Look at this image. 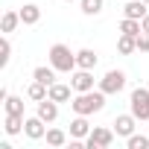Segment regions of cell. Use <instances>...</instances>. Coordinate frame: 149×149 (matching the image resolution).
Masks as SVG:
<instances>
[{"instance_id":"cell-11","label":"cell","mask_w":149,"mask_h":149,"mask_svg":"<svg viewBox=\"0 0 149 149\" xmlns=\"http://www.w3.org/2000/svg\"><path fill=\"white\" fill-rule=\"evenodd\" d=\"M146 0H129V3L123 6V18H137V21H143L149 12H146Z\"/></svg>"},{"instance_id":"cell-18","label":"cell","mask_w":149,"mask_h":149,"mask_svg":"<svg viewBox=\"0 0 149 149\" xmlns=\"http://www.w3.org/2000/svg\"><path fill=\"white\" fill-rule=\"evenodd\" d=\"M117 50H120V56H132V53L137 50V35H123V32H120Z\"/></svg>"},{"instance_id":"cell-16","label":"cell","mask_w":149,"mask_h":149,"mask_svg":"<svg viewBox=\"0 0 149 149\" xmlns=\"http://www.w3.org/2000/svg\"><path fill=\"white\" fill-rule=\"evenodd\" d=\"M70 91H73V85L56 82V85H50V100H56V102H70Z\"/></svg>"},{"instance_id":"cell-20","label":"cell","mask_w":149,"mask_h":149,"mask_svg":"<svg viewBox=\"0 0 149 149\" xmlns=\"http://www.w3.org/2000/svg\"><path fill=\"white\" fill-rule=\"evenodd\" d=\"M120 32H123V35H140L143 26H140L137 18H123V21H120Z\"/></svg>"},{"instance_id":"cell-26","label":"cell","mask_w":149,"mask_h":149,"mask_svg":"<svg viewBox=\"0 0 149 149\" xmlns=\"http://www.w3.org/2000/svg\"><path fill=\"white\" fill-rule=\"evenodd\" d=\"M137 50L140 53H149V32H140L137 35Z\"/></svg>"},{"instance_id":"cell-25","label":"cell","mask_w":149,"mask_h":149,"mask_svg":"<svg viewBox=\"0 0 149 149\" xmlns=\"http://www.w3.org/2000/svg\"><path fill=\"white\" fill-rule=\"evenodd\" d=\"M9 58H12V44H9V38H3V44H0V64H9Z\"/></svg>"},{"instance_id":"cell-19","label":"cell","mask_w":149,"mask_h":149,"mask_svg":"<svg viewBox=\"0 0 149 149\" xmlns=\"http://www.w3.org/2000/svg\"><path fill=\"white\" fill-rule=\"evenodd\" d=\"M18 24H24V21H21V12L9 9V12H3V24H0V29H3V32H15Z\"/></svg>"},{"instance_id":"cell-28","label":"cell","mask_w":149,"mask_h":149,"mask_svg":"<svg viewBox=\"0 0 149 149\" xmlns=\"http://www.w3.org/2000/svg\"><path fill=\"white\" fill-rule=\"evenodd\" d=\"M64 3H73V0H64Z\"/></svg>"},{"instance_id":"cell-2","label":"cell","mask_w":149,"mask_h":149,"mask_svg":"<svg viewBox=\"0 0 149 149\" xmlns=\"http://www.w3.org/2000/svg\"><path fill=\"white\" fill-rule=\"evenodd\" d=\"M47 56H50V64L58 73H73V70H76V53H70L67 44H53Z\"/></svg>"},{"instance_id":"cell-3","label":"cell","mask_w":149,"mask_h":149,"mask_svg":"<svg viewBox=\"0 0 149 149\" xmlns=\"http://www.w3.org/2000/svg\"><path fill=\"white\" fill-rule=\"evenodd\" d=\"M129 111L137 117V120H146L149 123V88H134L132 97H129Z\"/></svg>"},{"instance_id":"cell-5","label":"cell","mask_w":149,"mask_h":149,"mask_svg":"<svg viewBox=\"0 0 149 149\" xmlns=\"http://www.w3.org/2000/svg\"><path fill=\"white\" fill-rule=\"evenodd\" d=\"M123 88H126V73L123 70H108L105 76L100 79V91H105L108 97L111 94H120Z\"/></svg>"},{"instance_id":"cell-29","label":"cell","mask_w":149,"mask_h":149,"mask_svg":"<svg viewBox=\"0 0 149 149\" xmlns=\"http://www.w3.org/2000/svg\"><path fill=\"white\" fill-rule=\"evenodd\" d=\"M146 3H149V0H146Z\"/></svg>"},{"instance_id":"cell-7","label":"cell","mask_w":149,"mask_h":149,"mask_svg":"<svg viewBox=\"0 0 149 149\" xmlns=\"http://www.w3.org/2000/svg\"><path fill=\"white\" fill-rule=\"evenodd\" d=\"M134 123H137V117L129 111V114H117L111 126H114V132H117L120 137H132V134H134Z\"/></svg>"},{"instance_id":"cell-23","label":"cell","mask_w":149,"mask_h":149,"mask_svg":"<svg viewBox=\"0 0 149 149\" xmlns=\"http://www.w3.org/2000/svg\"><path fill=\"white\" fill-rule=\"evenodd\" d=\"M79 6H82V12H85V15H91V18H94V15H100V12H102V0H79Z\"/></svg>"},{"instance_id":"cell-9","label":"cell","mask_w":149,"mask_h":149,"mask_svg":"<svg viewBox=\"0 0 149 149\" xmlns=\"http://www.w3.org/2000/svg\"><path fill=\"white\" fill-rule=\"evenodd\" d=\"M91 134V123L85 114H76V120H70V137L73 140H85Z\"/></svg>"},{"instance_id":"cell-13","label":"cell","mask_w":149,"mask_h":149,"mask_svg":"<svg viewBox=\"0 0 149 149\" xmlns=\"http://www.w3.org/2000/svg\"><path fill=\"white\" fill-rule=\"evenodd\" d=\"M26 97H29L32 102H41V100H47V97H50V85H44V82L32 79V85L26 88Z\"/></svg>"},{"instance_id":"cell-14","label":"cell","mask_w":149,"mask_h":149,"mask_svg":"<svg viewBox=\"0 0 149 149\" xmlns=\"http://www.w3.org/2000/svg\"><path fill=\"white\" fill-rule=\"evenodd\" d=\"M24 114H6V120H3V132L6 134H21L24 132Z\"/></svg>"},{"instance_id":"cell-21","label":"cell","mask_w":149,"mask_h":149,"mask_svg":"<svg viewBox=\"0 0 149 149\" xmlns=\"http://www.w3.org/2000/svg\"><path fill=\"white\" fill-rule=\"evenodd\" d=\"M3 105H6V114H24V100H21V97H12V94H9V97L3 100Z\"/></svg>"},{"instance_id":"cell-12","label":"cell","mask_w":149,"mask_h":149,"mask_svg":"<svg viewBox=\"0 0 149 149\" xmlns=\"http://www.w3.org/2000/svg\"><path fill=\"white\" fill-rule=\"evenodd\" d=\"M97 61H100V56L94 53V50H76V67H85V70H94L97 67Z\"/></svg>"},{"instance_id":"cell-22","label":"cell","mask_w":149,"mask_h":149,"mask_svg":"<svg viewBox=\"0 0 149 149\" xmlns=\"http://www.w3.org/2000/svg\"><path fill=\"white\" fill-rule=\"evenodd\" d=\"M47 143L50 146H64L67 143V134L61 129H47Z\"/></svg>"},{"instance_id":"cell-10","label":"cell","mask_w":149,"mask_h":149,"mask_svg":"<svg viewBox=\"0 0 149 149\" xmlns=\"http://www.w3.org/2000/svg\"><path fill=\"white\" fill-rule=\"evenodd\" d=\"M35 114H38L44 123H56V117H58V102L47 97V100H41V102H38V111H35Z\"/></svg>"},{"instance_id":"cell-15","label":"cell","mask_w":149,"mask_h":149,"mask_svg":"<svg viewBox=\"0 0 149 149\" xmlns=\"http://www.w3.org/2000/svg\"><path fill=\"white\" fill-rule=\"evenodd\" d=\"M21 21H24L26 26H35V24L41 21V6H35V3H26V6L21 9Z\"/></svg>"},{"instance_id":"cell-17","label":"cell","mask_w":149,"mask_h":149,"mask_svg":"<svg viewBox=\"0 0 149 149\" xmlns=\"http://www.w3.org/2000/svg\"><path fill=\"white\" fill-rule=\"evenodd\" d=\"M56 73H58V70H56L53 64H50V67L41 64V67L32 70V79H38V82H44V85H56Z\"/></svg>"},{"instance_id":"cell-6","label":"cell","mask_w":149,"mask_h":149,"mask_svg":"<svg viewBox=\"0 0 149 149\" xmlns=\"http://www.w3.org/2000/svg\"><path fill=\"white\" fill-rule=\"evenodd\" d=\"M70 85L76 94H85V91H94V73L85 70V67H76L70 73Z\"/></svg>"},{"instance_id":"cell-1","label":"cell","mask_w":149,"mask_h":149,"mask_svg":"<svg viewBox=\"0 0 149 149\" xmlns=\"http://www.w3.org/2000/svg\"><path fill=\"white\" fill-rule=\"evenodd\" d=\"M105 91H85V94H76L70 100V108L76 111V114H85V117H91V114H97V111H102L105 108Z\"/></svg>"},{"instance_id":"cell-27","label":"cell","mask_w":149,"mask_h":149,"mask_svg":"<svg viewBox=\"0 0 149 149\" xmlns=\"http://www.w3.org/2000/svg\"><path fill=\"white\" fill-rule=\"evenodd\" d=\"M140 26H143V32H149V15H146V18L140 21Z\"/></svg>"},{"instance_id":"cell-4","label":"cell","mask_w":149,"mask_h":149,"mask_svg":"<svg viewBox=\"0 0 149 149\" xmlns=\"http://www.w3.org/2000/svg\"><path fill=\"white\" fill-rule=\"evenodd\" d=\"M114 129H105V126H97V129H91V134L85 137V146L88 149H108L111 143H114Z\"/></svg>"},{"instance_id":"cell-8","label":"cell","mask_w":149,"mask_h":149,"mask_svg":"<svg viewBox=\"0 0 149 149\" xmlns=\"http://www.w3.org/2000/svg\"><path fill=\"white\" fill-rule=\"evenodd\" d=\"M24 134L29 137V140H41V137H47V123L35 114V117H26V123H24Z\"/></svg>"},{"instance_id":"cell-24","label":"cell","mask_w":149,"mask_h":149,"mask_svg":"<svg viewBox=\"0 0 149 149\" xmlns=\"http://www.w3.org/2000/svg\"><path fill=\"white\" fill-rule=\"evenodd\" d=\"M126 143H129V149H149L146 134H132V137H126Z\"/></svg>"}]
</instances>
